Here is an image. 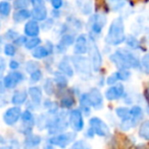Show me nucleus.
<instances>
[{
	"label": "nucleus",
	"mask_w": 149,
	"mask_h": 149,
	"mask_svg": "<svg viewBox=\"0 0 149 149\" xmlns=\"http://www.w3.org/2000/svg\"><path fill=\"white\" fill-rule=\"evenodd\" d=\"M6 36L11 40H17L15 38L17 37V33H15V32H13V31H8V33L6 34Z\"/></svg>",
	"instance_id": "nucleus-47"
},
{
	"label": "nucleus",
	"mask_w": 149,
	"mask_h": 149,
	"mask_svg": "<svg viewBox=\"0 0 149 149\" xmlns=\"http://www.w3.org/2000/svg\"><path fill=\"white\" fill-rule=\"evenodd\" d=\"M22 111H21V108L19 107H10L4 112L3 114V120L6 125L8 126H13L15 125L19 118H22Z\"/></svg>",
	"instance_id": "nucleus-11"
},
{
	"label": "nucleus",
	"mask_w": 149,
	"mask_h": 149,
	"mask_svg": "<svg viewBox=\"0 0 149 149\" xmlns=\"http://www.w3.org/2000/svg\"><path fill=\"white\" fill-rule=\"evenodd\" d=\"M9 68H10L11 70H17V68H19V61H17V60H11V61L9 62Z\"/></svg>",
	"instance_id": "nucleus-46"
},
{
	"label": "nucleus",
	"mask_w": 149,
	"mask_h": 149,
	"mask_svg": "<svg viewBox=\"0 0 149 149\" xmlns=\"http://www.w3.org/2000/svg\"><path fill=\"white\" fill-rule=\"evenodd\" d=\"M70 149H91V146L87 142H85V141L80 140L72 143V146L70 147Z\"/></svg>",
	"instance_id": "nucleus-30"
},
{
	"label": "nucleus",
	"mask_w": 149,
	"mask_h": 149,
	"mask_svg": "<svg viewBox=\"0 0 149 149\" xmlns=\"http://www.w3.org/2000/svg\"><path fill=\"white\" fill-rule=\"evenodd\" d=\"M43 149H55L54 148V145L50 144V143H47L43 146Z\"/></svg>",
	"instance_id": "nucleus-48"
},
{
	"label": "nucleus",
	"mask_w": 149,
	"mask_h": 149,
	"mask_svg": "<svg viewBox=\"0 0 149 149\" xmlns=\"http://www.w3.org/2000/svg\"><path fill=\"white\" fill-rule=\"evenodd\" d=\"M1 149H13V147L11 146H2Z\"/></svg>",
	"instance_id": "nucleus-50"
},
{
	"label": "nucleus",
	"mask_w": 149,
	"mask_h": 149,
	"mask_svg": "<svg viewBox=\"0 0 149 149\" xmlns=\"http://www.w3.org/2000/svg\"><path fill=\"white\" fill-rule=\"evenodd\" d=\"M31 3L34 7L44 6V0H31Z\"/></svg>",
	"instance_id": "nucleus-45"
},
{
	"label": "nucleus",
	"mask_w": 149,
	"mask_h": 149,
	"mask_svg": "<svg viewBox=\"0 0 149 149\" xmlns=\"http://www.w3.org/2000/svg\"><path fill=\"white\" fill-rule=\"evenodd\" d=\"M138 134L144 140H149V120H145L144 123H142Z\"/></svg>",
	"instance_id": "nucleus-25"
},
{
	"label": "nucleus",
	"mask_w": 149,
	"mask_h": 149,
	"mask_svg": "<svg viewBox=\"0 0 149 149\" xmlns=\"http://www.w3.org/2000/svg\"><path fill=\"white\" fill-rule=\"evenodd\" d=\"M40 33V27L37 21H30L25 26V34L29 37H36Z\"/></svg>",
	"instance_id": "nucleus-15"
},
{
	"label": "nucleus",
	"mask_w": 149,
	"mask_h": 149,
	"mask_svg": "<svg viewBox=\"0 0 149 149\" xmlns=\"http://www.w3.org/2000/svg\"><path fill=\"white\" fill-rule=\"evenodd\" d=\"M44 89H45V92L48 95H52L54 93L53 83H52L51 80H46L45 84H44Z\"/></svg>",
	"instance_id": "nucleus-38"
},
{
	"label": "nucleus",
	"mask_w": 149,
	"mask_h": 149,
	"mask_svg": "<svg viewBox=\"0 0 149 149\" xmlns=\"http://www.w3.org/2000/svg\"><path fill=\"white\" fill-rule=\"evenodd\" d=\"M131 116L137 120H140L143 116V110L140 106H133L131 108Z\"/></svg>",
	"instance_id": "nucleus-31"
},
{
	"label": "nucleus",
	"mask_w": 149,
	"mask_h": 149,
	"mask_svg": "<svg viewBox=\"0 0 149 149\" xmlns=\"http://www.w3.org/2000/svg\"><path fill=\"white\" fill-rule=\"evenodd\" d=\"M68 125H70V122L66 120L65 114L61 112L58 116H56L55 118H51L49 128H48V133L50 135H53V136L61 134V133H63V131L66 130Z\"/></svg>",
	"instance_id": "nucleus-3"
},
{
	"label": "nucleus",
	"mask_w": 149,
	"mask_h": 149,
	"mask_svg": "<svg viewBox=\"0 0 149 149\" xmlns=\"http://www.w3.org/2000/svg\"><path fill=\"white\" fill-rule=\"evenodd\" d=\"M55 81L56 83L58 84V85L60 86H65L66 85V80L65 78L63 77V76H60V74H56V77H55Z\"/></svg>",
	"instance_id": "nucleus-42"
},
{
	"label": "nucleus",
	"mask_w": 149,
	"mask_h": 149,
	"mask_svg": "<svg viewBox=\"0 0 149 149\" xmlns=\"http://www.w3.org/2000/svg\"><path fill=\"white\" fill-rule=\"evenodd\" d=\"M127 44H128V46H130L131 48H133V49H137L139 45L138 41H137L134 37H132V36H129L128 37V39H127Z\"/></svg>",
	"instance_id": "nucleus-40"
},
{
	"label": "nucleus",
	"mask_w": 149,
	"mask_h": 149,
	"mask_svg": "<svg viewBox=\"0 0 149 149\" xmlns=\"http://www.w3.org/2000/svg\"><path fill=\"white\" fill-rule=\"evenodd\" d=\"M68 122L72 129L76 132H80L84 128V120L82 112L79 109H74L70 112L68 116Z\"/></svg>",
	"instance_id": "nucleus-9"
},
{
	"label": "nucleus",
	"mask_w": 149,
	"mask_h": 149,
	"mask_svg": "<svg viewBox=\"0 0 149 149\" xmlns=\"http://www.w3.org/2000/svg\"><path fill=\"white\" fill-rule=\"evenodd\" d=\"M54 9H59L62 6V0H50Z\"/></svg>",
	"instance_id": "nucleus-44"
},
{
	"label": "nucleus",
	"mask_w": 149,
	"mask_h": 149,
	"mask_svg": "<svg viewBox=\"0 0 149 149\" xmlns=\"http://www.w3.org/2000/svg\"><path fill=\"white\" fill-rule=\"evenodd\" d=\"M4 68H5V62H4V59L1 58V72L4 70Z\"/></svg>",
	"instance_id": "nucleus-49"
},
{
	"label": "nucleus",
	"mask_w": 149,
	"mask_h": 149,
	"mask_svg": "<svg viewBox=\"0 0 149 149\" xmlns=\"http://www.w3.org/2000/svg\"><path fill=\"white\" fill-rule=\"evenodd\" d=\"M89 50V41L87 39V36L82 34L76 39L74 42V51L76 54H84Z\"/></svg>",
	"instance_id": "nucleus-12"
},
{
	"label": "nucleus",
	"mask_w": 149,
	"mask_h": 149,
	"mask_svg": "<svg viewBox=\"0 0 149 149\" xmlns=\"http://www.w3.org/2000/svg\"><path fill=\"white\" fill-rule=\"evenodd\" d=\"M116 76H118V79L120 80V81H126L130 78L131 72H129L128 70H120L118 72H116Z\"/></svg>",
	"instance_id": "nucleus-36"
},
{
	"label": "nucleus",
	"mask_w": 149,
	"mask_h": 149,
	"mask_svg": "<svg viewBox=\"0 0 149 149\" xmlns=\"http://www.w3.org/2000/svg\"><path fill=\"white\" fill-rule=\"evenodd\" d=\"M74 42H76L74 36L64 35L63 37L61 38V40H60L59 44H58V46H57L58 51L61 52V51H63V50H65L66 47H68V46H70L72 44H74Z\"/></svg>",
	"instance_id": "nucleus-20"
},
{
	"label": "nucleus",
	"mask_w": 149,
	"mask_h": 149,
	"mask_svg": "<svg viewBox=\"0 0 149 149\" xmlns=\"http://www.w3.org/2000/svg\"><path fill=\"white\" fill-rule=\"evenodd\" d=\"M141 65L142 68L146 74H149V52H147L144 56H143L142 60H141Z\"/></svg>",
	"instance_id": "nucleus-35"
},
{
	"label": "nucleus",
	"mask_w": 149,
	"mask_h": 149,
	"mask_svg": "<svg viewBox=\"0 0 149 149\" xmlns=\"http://www.w3.org/2000/svg\"><path fill=\"white\" fill-rule=\"evenodd\" d=\"M124 94V87L123 85H116L110 87L105 92V97L108 100H116L120 98Z\"/></svg>",
	"instance_id": "nucleus-14"
},
{
	"label": "nucleus",
	"mask_w": 149,
	"mask_h": 149,
	"mask_svg": "<svg viewBox=\"0 0 149 149\" xmlns=\"http://www.w3.org/2000/svg\"><path fill=\"white\" fill-rule=\"evenodd\" d=\"M77 135L74 132H68V133H61V134L52 136L51 138L48 140L50 144L54 145V146H58L60 148H65L72 142H74L76 139Z\"/></svg>",
	"instance_id": "nucleus-4"
},
{
	"label": "nucleus",
	"mask_w": 149,
	"mask_h": 149,
	"mask_svg": "<svg viewBox=\"0 0 149 149\" xmlns=\"http://www.w3.org/2000/svg\"><path fill=\"white\" fill-rule=\"evenodd\" d=\"M125 41V27L124 22L120 17L113 19L110 24L105 42L109 45H118Z\"/></svg>",
	"instance_id": "nucleus-2"
},
{
	"label": "nucleus",
	"mask_w": 149,
	"mask_h": 149,
	"mask_svg": "<svg viewBox=\"0 0 149 149\" xmlns=\"http://www.w3.org/2000/svg\"><path fill=\"white\" fill-rule=\"evenodd\" d=\"M41 143V137L38 135L30 134L25 139V145L27 148H36Z\"/></svg>",
	"instance_id": "nucleus-18"
},
{
	"label": "nucleus",
	"mask_w": 149,
	"mask_h": 149,
	"mask_svg": "<svg viewBox=\"0 0 149 149\" xmlns=\"http://www.w3.org/2000/svg\"><path fill=\"white\" fill-rule=\"evenodd\" d=\"M29 95L31 97L32 101L36 104V105H39L41 103L42 100V92L40 90V88L38 87H31L29 89Z\"/></svg>",
	"instance_id": "nucleus-19"
},
{
	"label": "nucleus",
	"mask_w": 149,
	"mask_h": 149,
	"mask_svg": "<svg viewBox=\"0 0 149 149\" xmlns=\"http://www.w3.org/2000/svg\"><path fill=\"white\" fill-rule=\"evenodd\" d=\"M31 15L35 21H44L47 17V9L45 6L34 7L31 11Z\"/></svg>",
	"instance_id": "nucleus-16"
},
{
	"label": "nucleus",
	"mask_w": 149,
	"mask_h": 149,
	"mask_svg": "<svg viewBox=\"0 0 149 149\" xmlns=\"http://www.w3.org/2000/svg\"><path fill=\"white\" fill-rule=\"evenodd\" d=\"M24 80V74L19 72H13L6 74L2 81V84L6 89H13L17 85H19Z\"/></svg>",
	"instance_id": "nucleus-10"
},
{
	"label": "nucleus",
	"mask_w": 149,
	"mask_h": 149,
	"mask_svg": "<svg viewBox=\"0 0 149 149\" xmlns=\"http://www.w3.org/2000/svg\"><path fill=\"white\" fill-rule=\"evenodd\" d=\"M80 104H81L82 107V111H84L86 114L90 113V107H91V102L89 99V95L86 93L82 94L81 98H80Z\"/></svg>",
	"instance_id": "nucleus-22"
},
{
	"label": "nucleus",
	"mask_w": 149,
	"mask_h": 149,
	"mask_svg": "<svg viewBox=\"0 0 149 149\" xmlns=\"http://www.w3.org/2000/svg\"><path fill=\"white\" fill-rule=\"evenodd\" d=\"M58 68H59V70L62 74L68 76V77H72V74H74V70H72V64L68 62V58H63V59L59 62Z\"/></svg>",
	"instance_id": "nucleus-17"
},
{
	"label": "nucleus",
	"mask_w": 149,
	"mask_h": 149,
	"mask_svg": "<svg viewBox=\"0 0 149 149\" xmlns=\"http://www.w3.org/2000/svg\"><path fill=\"white\" fill-rule=\"evenodd\" d=\"M41 78H42V72H41V70H38L37 72L31 74V82L36 83V82L40 81V79H41Z\"/></svg>",
	"instance_id": "nucleus-41"
},
{
	"label": "nucleus",
	"mask_w": 149,
	"mask_h": 149,
	"mask_svg": "<svg viewBox=\"0 0 149 149\" xmlns=\"http://www.w3.org/2000/svg\"><path fill=\"white\" fill-rule=\"evenodd\" d=\"M39 70V66H38V63L35 61H28L27 65H26V70H27L29 74H33V72H37Z\"/></svg>",
	"instance_id": "nucleus-37"
},
{
	"label": "nucleus",
	"mask_w": 149,
	"mask_h": 149,
	"mask_svg": "<svg viewBox=\"0 0 149 149\" xmlns=\"http://www.w3.org/2000/svg\"><path fill=\"white\" fill-rule=\"evenodd\" d=\"M110 60L120 70L135 68L139 66V60L127 49H120L116 51L110 56Z\"/></svg>",
	"instance_id": "nucleus-1"
},
{
	"label": "nucleus",
	"mask_w": 149,
	"mask_h": 149,
	"mask_svg": "<svg viewBox=\"0 0 149 149\" xmlns=\"http://www.w3.org/2000/svg\"><path fill=\"white\" fill-rule=\"evenodd\" d=\"M138 122L139 120H137L136 118L131 116V118H127V120H122V123H120V129L124 131H128V130H130L131 128H134Z\"/></svg>",
	"instance_id": "nucleus-24"
},
{
	"label": "nucleus",
	"mask_w": 149,
	"mask_h": 149,
	"mask_svg": "<svg viewBox=\"0 0 149 149\" xmlns=\"http://www.w3.org/2000/svg\"><path fill=\"white\" fill-rule=\"evenodd\" d=\"M90 128L92 129V131L94 132V134L100 137H106L109 135V128L108 126L103 122L102 120H100L99 118H92L89 122Z\"/></svg>",
	"instance_id": "nucleus-8"
},
{
	"label": "nucleus",
	"mask_w": 149,
	"mask_h": 149,
	"mask_svg": "<svg viewBox=\"0 0 149 149\" xmlns=\"http://www.w3.org/2000/svg\"><path fill=\"white\" fill-rule=\"evenodd\" d=\"M28 93L26 91H17L15 92V94L13 95L11 98V102H13L15 105H21V104L25 103L26 100H27Z\"/></svg>",
	"instance_id": "nucleus-21"
},
{
	"label": "nucleus",
	"mask_w": 149,
	"mask_h": 149,
	"mask_svg": "<svg viewBox=\"0 0 149 149\" xmlns=\"http://www.w3.org/2000/svg\"><path fill=\"white\" fill-rule=\"evenodd\" d=\"M30 17H32V15L28 9H21L13 15V19L17 23H22V22H25L26 19H30Z\"/></svg>",
	"instance_id": "nucleus-23"
},
{
	"label": "nucleus",
	"mask_w": 149,
	"mask_h": 149,
	"mask_svg": "<svg viewBox=\"0 0 149 149\" xmlns=\"http://www.w3.org/2000/svg\"><path fill=\"white\" fill-rule=\"evenodd\" d=\"M72 61L74 63V66L79 74H89L91 72V65L90 60L85 56H79L76 55L72 58Z\"/></svg>",
	"instance_id": "nucleus-5"
},
{
	"label": "nucleus",
	"mask_w": 149,
	"mask_h": 149,
	"mask_svg": "<svg viewBox=\"0 0 149 149\" xmlns=\"http://www.w3.org/2000/svg\"><path fill=\"white\" fill-rule=\"evenodd\" d=\"M74 99L72 97H70V96H65L60 101V104H61L62 107H66V108L72 107L74 105Z\"/></svg>",
	"instance_id": "nucleus-34"
},
{
	"label": "nucleus",
	"mask_w": 149,
	"mask_h": 149,
	"mask_svg": "<svg viewBox=\"0 0 149 149\" xmlns=\"http://www.w3.org/2000/svg\"><path fill=\"white\" fill-rule=\"evenodd\" d=\"M89 95V99L91 102V105L93 106L95 109H100L103 106V97H102V94L100 93V91L98 89H93L88 93Z\"/></svg>",
	"instance_id": "nucleus-13"
},
{
	"label": "nucleus",
	"mask_w": 149,
	"mask_h": 149,
	"mask_svg": "<svg viewBox=\"0 0 149 149\" xmlns=\"http://www.w3.org/2000/svg\"><path fill=\"white\" fill-rule=\"evenodd\" d=\"M49 53L50 52L47 48L41 46V47L36 48V49L33 51V53H32V55H33V57L37 58V59H41V58H45Z\"/></svg>",
	"instance_id": "nucleus-26"
},
{
	"label": "nucleus",
	"mask_w": 149,
	"mask_h": 149,
	"mask_svg": "<svg viewBox=\"0 0 149 149\" xmlns=\"http://www.w3.org/2000/svg\"><path fill=\"white\" fill-rule=\"evenodd\" d=\"M15 46H13V44H6L4 46V53L6 54L7 56H13L15 54Z\"/></svg>",
	"instance_id": "nucleus-39"
},
{
	"label": "nucleus",
	"mask_w": 149,
	"mask_h": 149,
	"mask_svg": "<svg viewBox=\"0 0 149 149\" xmlns=\"http://www.w3.org/2000/svg\"><path fill=\"white\" fill-rule=\"evenodd\" d=\"M30 4V0H15L13 1V6L15 9H26V7H28Z\"/></svg>",
	"instance_id": "nucleus-33"
},
{
	"label": "nucleus",
	"mask_w": 149,
	"mask_h": 149,
	"mask_svg": "<svg viewBox=\"0 0 149 149\" xmlns=\"http://www.w3.org/2000/svg\"><path fill=\"white\" fill-rule=\"evenodd\" d=\"M10 9H11V6L8 2L2 1V2L0 3V13H1V15H2L3 17H6L7 15H9Z\"/></svg>",
	"instance_id": "nucleus-29"
},
{
	"label": "nucleus",
	"mask_w": 149,
	"mask_h": 149,
	"mask_svg": "<svg viewBox=\"0 0 149 149\" xmlns=\"http://www.w3.org/2000/svg\"><path fill=\"white\" fill-rule=\"evenodd\" d=\"M148 95H149V88H148Z\"/></svg>",
	"instance_id": "nucleus-51"
},
{
	"label": "nucleus",
	"mask_w": 149,
	"mask_h": 149,
	"mask_svg": "<svg viewBox=\"0 0 149 149\" xmlns=\"http://www.w3.org/2000/svg\"><path fill=\"white\" fill-rule=\"evenodd\" d=\"M106 23V19L103 15H94L89 19V29L92 35H100Z\"/></svg>",
	"instance_id": "nucleus-6"
},
{
	"label": "nucleus",
	"mask_w": 149,
	"mask_h": 149,
	"mask_svg": "<svg viewBox=\"0 0 149 149\" xmlns=\"http://www.w3.org/2000/svg\"><path fill=\"white\" fill-rule=\"evenodd\" d=\"M40 42H41V40H40L39 38L33 37V38H31V39L27 40L25 46H26V48H27V49H33V48H36L38 45H39Z\"/></svg>",
	"instance_id": "nucleus-32"
},
{
	"label": "nucleus",
	"mask_w": 149,
	"mask_h": 149,
	"mask_svg": "<svg viewBox=\"0 0 149 149\" xmlns=\"http://www.w3.org/2000/svg\"><path fill=\"white\" fill-rule=\"evenodd\" d=\"M118 76H116V74H112L111 76H109V77L107 78V80H106V83L108 84V85H113L114 83H116V81H118Z\"/></svg>",
	"instance_id": "nucleus-43"
},
{
	"label": "nucleus",
	"mask_w": 149,
	"mask_h": 149,
	"mask_svg": "<svg viewBox=\"0 0 149 149\" xmlns=\"http://www.w3.org/2000/svg\"><path fill=\"white\" fill-rule=\"evenodd\" d=\"M107 1H108V5H109L110 8L116 11L122 8L125 5V3H126L125 0H107Z\"/></svg>",
	"instance_id": "nucleus-28"
},
{
	"label": "nucleus",
	"mask_w": 149,
	"mask_h": 149,
	"mask_svg": "<svg viewBox=\"0 0 149 149\" xmlns=\"http://www.w3.org/2000/svg\"><path fill=\"white\" fill-rule=\"evenodd\" d=\"M116 113L122 120H127V118H131V116H131V109H129V108H127V107H118V108H116Z\"/></svg>",
	"instance_id": "nucleus-27"
},
{
	"label": "nucleus",
	"mask_w": 149,
	"mask_h": 149,
	"mask_svg": "<svg viewBox=\"0 0 149 149\" xmlns=\"http://www.w3.org/2000/svg\"><path fill=\"white\" fill-rule=\"evenodd\" d=\"M89 54L90 57H91V63H92V68L95 72H97L100 68H101L102 64V57L101 54H100L99 50L97 48V45L94 42L93 39L90 40L89 42Z\"/></svg>",
	"instance_id": "nucleus-7"
}]
</instances>
